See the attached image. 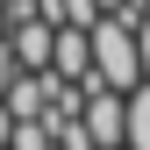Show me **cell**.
Returning <instances> with one entry per match:
<instances>
[{
  "label": "cell",
  "instance_id": "obj_1",
  "mask_svg": "<svg viewBox=\"0 0 150 150\" xmlns=\"http://www.w3.org/2000/svg\"><path fill=\"white\" fill-rule=\"evenodd\" d=\"M86 43H93V79H100V86L129 93V86L143 79V57H136V22H122V14H100V22L86 29Z\"/></svg>",
  "mask_w": 150,
  "mask_h": 150
},
{
  "label": "cell",
  "instance_id": "obj_2",
  "mask_svg": "<svg viewBox=\"0 0 150 150\" xmlns=\"http://www.w3.org/2000/svg\"><path fill=\"white\" fill-rule=\"evenodd\" d=\"M50 71H57V79H86V71H93V43H86V29H71V22L50 29Z\"/></svg>",
  "mask_w": 150,
  "mask_h": 150
},
{
  "label": "cell",
  "instance_id": "obj_3",
  "mask_svg": "<svg viewBox=\"0 0 150 150\" xmlns=\"http://www.w3.org/2000/svg\"><path fill=\"white\" fill-rule=\"evenodd\" d=\"M122 150H150V79L122 93Z\"/></svg>",
  "mask_w": 150,
  "mask_h": 150
},
{
  "label": "cell",
  "instance_id": "obj_4",
  "mask_svg": "<svg viewBox=\"0 0 150 150\" xmlns=\"http://www.w3.org/2000/svg\"><path fill=\"white\" fill-rule=\"evenodd\" d=\"M136 57H143V79H150V7L136 14Z\"/></svg>",
  "mask_w": 150,
  "mask_h": 150
},
{
  "label": "cell",
  "instance_id": "obj_5",
  "mask_svg": "<svg viewBox=\"0 0 150 150\" xmlns=\"http://www.w3.org/2000/svg\"><path fill=\"white\" fill-rule=\"evenodd\" d=\"M7 129H14V115H7V107H0V150H7Z\"/></svg>",
  "mask_w": 150,
  "mask_h": 150
},
{
  "label": "cell",
  "instance_id": "obj_6",
  "mask_svg": "<svg viewBox=\"0 0 150 150\" xmlns=\"http://www.w3.org/2000/svg\"><path fill=\"white\" fill-rule=\"evenodd\" d=\"M7 71H14V64H7V50H0V79H7Z\"/></svg>",
  "mask_w": 150,
  "mask_h": 150
},
{
  "label": "cell",
  "instance_id": "obj_7",
  "mask_svg": "<svg viewBox=\"0 0 150 150\" xmlns=\"http://www.w3.org/2000/svg\"><path fill=\"white\" fill-rule=\"evenodd\" d=\"M0 29H7V0H0Z\"/></svg>",
  "mask_w": 150,
  "mask_h": 150
},
{
  "label": "cell",
  "instance_id": "obj_8",
  "mask_svg": "<svg viewBox=\"0 0 150 150\" xmlns=\"http://www.w3.org/2000/svg\"><path fill=\"white\" fill-rule=\"evenodd\" d=\"M107 7H122V0H100V14H107Z\"/></svg>",
  "mask_w": 150,
  "mask_h": 150
},
{
  "label": "cell",
  "instance_id": "obj_9",
  "mask_svg": "<svg viewBox=\"0 0 150 150\" xmlns=\"http://www.w3.org/2000/svg\"><path fill=\"white\" fill-rule=\"evenodd\" d=\"M107 150H122V143H107Z\"/></svg>",
  "mask_w": 150,
  "mask_h": 150
},
{
  "label": "cell",
  "instance_id": "obj_10",
  "mask_svg": "<svg viewBox=\"0 0 150 150\" xmlns=\"http://www.w3.org/2000/svg\"><path fill=\"white\" fill-rule=\"evenodd\" d=\"M143 7H150V0H143Z\"/></svg>",
  "mask_w": 150,
  "mask_h": 150
}]
</instances>
